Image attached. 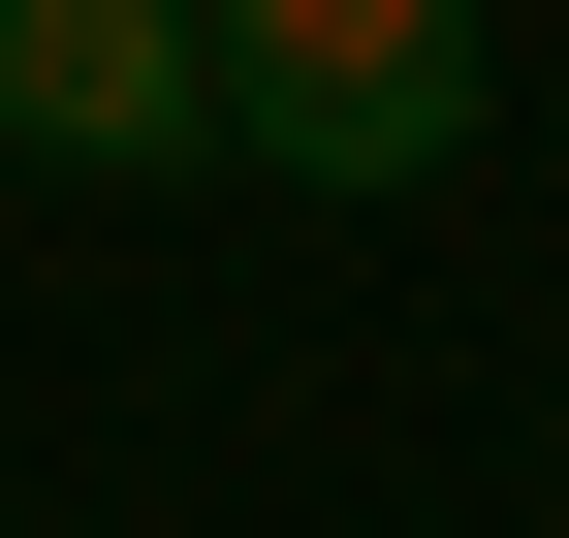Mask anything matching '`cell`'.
Segmentation results:
<instances>
[{"mask_svg": "<svg viewBox=\"0 0 569 538\" xmlns=\"http://www.w3.org/2000/svg\"><path fill=\"white\" fill-rule=\"evenodd\" d=\"M253 190H443L475 159V0H190Z\"/></svg>", "mask_w": 569, "mask_h": 538, "instance_id": "obj_1", "label": "cell"}, {"mask_svg": "<svg viewBox=\"0 0 569 538\" xmlns=\"http://www.w3.org/2000/svg\"><path fill=\"white\" fill-rule=\"evenodd\" d=\"M0 159H63V190L222 159V32L190 0H0Z\"/></svg>", "mask_w": 569, "mask_h": 538, "instance_id": "obj_2", "label": "cell"}]
</instances>
